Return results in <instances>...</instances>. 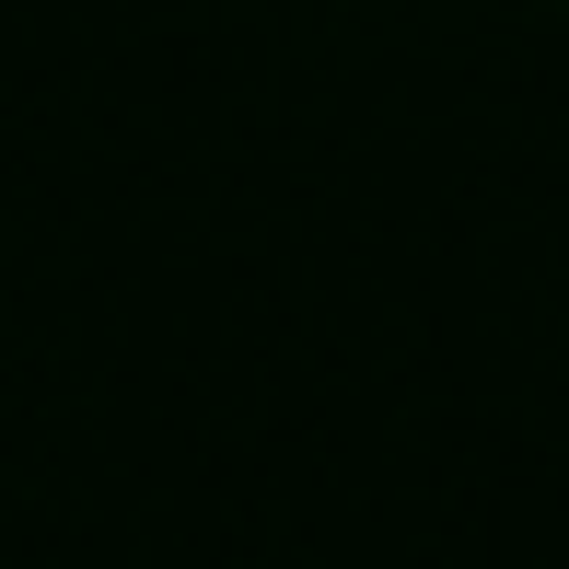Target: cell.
<instances>
[{
    "label": "cell",
    "mask_w": 569,
    "mask_h": 569,
    "mask_svg": "<svg viewBox=\"0 0 569 569\" xmlns=\"http://www.w3.org/2000/svg\"><path fill=\"white\" fill-rule=\"evenodd\" d=\"M547 12H569V0H547Z\"/></svg>",
    "instance_id": "1"
}]
</instances>
